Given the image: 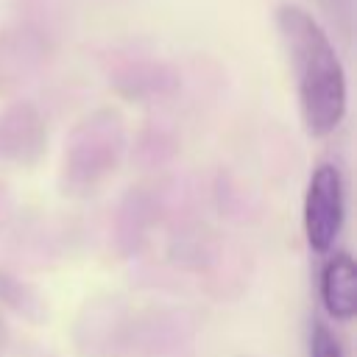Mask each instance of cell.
<instances>
[{
  "label": "cell",
  "instance_id": "obj_1",
  "mask_svg": "<svg viewBox=\"0 0 357 357\" xmlns=\"http://www.w3.org/2000/svg\"><path fill=\"white\" fill-rule=\"evenodd\" d=\"M276 28L293 67L301 123L310 137H326L340 126L349 100L340 56L321 22L296 3L276 8Z\"/></svg>",
  "mask_w": 357,
  "mask_h": 357
},
{
  "label": "cell",
  "instance_id": "obj_2",
  "mask_svg": "<svg viewBox=\"0 0 357 357\" xmlns=\"http://www.w3.org/2000/svg\"><path fill=\"white\" fill-rule=\"evenodd\" d=\"M123 153V120L117 112H98L75 126L64 148V187L86 192L103 181Z\"/></svg>",
  "mask_w": 357,
  "mask_h": 357
},
{
  "label": "cell",
  "instance_id": "obj_3",
  "mask_svg": "<svg viewBox=\"0 0 357 357\" xmlns=\"http://www.w3.org/2000/svg\"><path fill=\"white\" fill-rule=\"evenodd\" d=\"M346 218V187L343 176L332 162H321L307 181L304 192V234L312 251L326 254Z\"/></svg>",
  "mask_w": 357,
  "mask_h": 357
},
{
  "label": "cell",
  "instance_id": "obj_4",
  "mask_svg": "<svg viewBox=\"0 0 357 357\" xmlns=\"http://www.w3.org/2000/svg\"><path fill=\"white\" fill-rule=\"evenodd\" d=\"M45 151V123L31 103H11L0 114V159L31 165Z\"/></svg>",
  "mask_w": 357,
  "mask_h": 357
},
{
  "label": "cell",
  "instance_id": "obj_5",
  "mask_svg": "<svg viewBox=\"0 0 357 357\" xmlns=\"http://www.w3.org/2000/svg\"><path fill=\"white\" fill-rule=\"evenodd\" d=\"M321 304L332 321L357 315V262L349 251H335L321 268Z\"/></svg>",
  "mask_w": 357,
  "mask_h": 357
},
{
  "label": "cell",
  "instance_id": "obj_6",
  "mask_svg": "<svg viewBox=\"0 0 357 357\" xmlns=\"http://www.w3.org/2000/svg\"><path fill=\"white\" fill-rule=\"evenodd\" d=\"M310 357H346L337 335L318 318L310 324Z\"/></svg>",
  "mask_w": 357,
  "mask_h": 357
},
{
  "label": "cell",
  "instance_id": "obj_7",
  "mask_svg": "<svg viewBox=\"0 0 357 357\" xmlns=\"http://www.w3.org/2000/svg\"><path fill=\"white\" fill-rule=\"evenodd\" d=\"M0 343H3V321H0Z\"/></svg>",
  "mask_w": 357,
  "mask_h": 357
}]
</instances>
